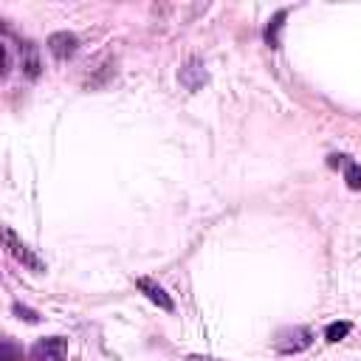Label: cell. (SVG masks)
Segmentation results:
<instances>
[{
	"instance_id": "cell-5",
	"label": "cell",
	"mask_w": 361,
	"mask_h": 361,
	"mask_svg": "<svg viewBox=\"0 0 361 361\" xmlns=\"http://www.w3.org/2000/svg\"><path fill=\"white\" fill-rule=\"evenodd\" d=\"M76 48H79V37H76L73 31H54V34L48 37V51H51L56 59L73 56Z\"/></svg>"
},
{
	"instance_id": "cell-10",
	"label": "cell",
	"mask_w": 361,
	"mask_h": 361,
	"mask_svg": "<svg viewBox=\"0 0 361 361\" xmlns=\"http://www.w3.org/2000/svg\"><path fill=\"white\" fill-rule=\"evenodd\" d=\"M344 180H347L350 189H361V164L347 161L344 164Z\"/></svg>"
},
{
	"instance_id": "cell-2",
	"label": "cell",
	"mask_w": 361,
	"mask_h": 361,
	"mask_svg": "<svg viewBox=\"0 0 361 361\" xmlns=\"http://www.w3.org/2000/svg\"><path fill=\"white\" fill-rule=\"evenodd\" d=\"M68 355V341L62 336H48V338H39L34 347H31V358L34 361H62Z\"/></svg>"
},
{
	"instance_id": "cell-1",
	"label": "cell",
	"mask_w": 361,
	"mask_h": 361,
	"mask_svg": "<svg viewBox=\"0 0 361 361\" xmlns=\"http://www.w3.org/2000/svg\"><path fill=\"white\" fill-rule=\"evenodd\" d=\"M3 237H6V245H8V251H11V257H14L17 262H23V265L31 268V271H45V259H39V257L34 254V248L25 245L11 228H3Z\"/></svg>"
},
{
	"instance_id": "cell-9",
	"label": "cell",
	"mask_w": 361,
	"mask_h": 361,
	"mask_svg": "<svg viewBox=\"0 0 361 361\" xmlns=\"http://www.w3.org/2000/svg\"><path fill=\"white\" fill-rule=\"evenodd\" d=\"M282 20H285V11H276V14H274V20H271V23H268V28H265V39H268V45H271V48H279Z\"/></svg>"
},
{
	"instance_id": "cell-4",
	"label": "cell",
	"mask_w": 361,
	"mask_h": 361,
	"mask_svg": "<svg viewBox=\"0 0 361 361\" xmlns=\"http://www.w3.org/2000/svg\"><path fill=\"white\" fill-rule=\"evenodd\" d=\"M135 288H138V290H141L152 305H158L161 310H166V313H172V310H175L172 296H169V293H166L155 279H149V276H138V279H135Z\"/></svg>"
},
{
	"instance_id": "cell-8",
	"label": "cell",
	"mask_w": 361,
	"mask_h": 361,
	"mask_svg": "<svg viewBox=\"0 0 361 361\" xmlns=\"http://www.w3.org/2000/svg\"><path fill=\"white\" fill-rule=\"evenodd\" d=\"M350 330H353V324H350V322H333V324H327V327H324V338H327L330 344H336V341L347 338V336H350Z\"/></svg>"
},
{
	"instance_id": "cell-7",
	"label": "cell",
	"mask_w": 361,
	"mask_h": 361,
	"mask_svg": "<svg viewBox=\"0 0 361 361\" xmlns=\"http://www.w3.org/2000/svg\"><path fill=\"white\" fill-rule=\"evenodd\" d=\"M180 82H183L189 90H197V87L206 82V71H203L197 62H189V65L180 71Z\"/></svg>"
},
{
	"instance_id": "cell-6",
	"label": "cell",
	"mask_w": 361,
	"mask_h": 361,
	"mask_svg": "<svg viewBox=\"0 0 361 361\" xmlns=\"http://www.w3.org/2000/svg\"><path fill=\"white\" fill-rule=\"evenodd\" d=\"M20 59H23V71H25V76L37 79L42 65H39V54H37L34 42H23V48H20Z\"/></svg>"
},
{
	"instance_id": "cell-3",
	"label": "cell",
	"mask_w": 361,
	"mask_h": 361,
	"mask_svg": "<svg viewBox=\"0 0 361 361\" xmlns=\"http://www.w3.org/2000/svg\"><path fill=\"white\" fill-rule=\"evenodd\" d=\"M310 344H313V333H310L307 327L285 330V333H279V338H276V350L285 353V355H290V353H302V350H307Z\"/></svg>"
},
{
	"instance_id": "cell-11",
	"label": "cell",
	"mask_w": 361,
	"mask_h": 361,
	"mask_svg": "<svg viewBox=\"0 0 361 361\" xmlns=\"http://www.w3.org/2000/svg\"><path fill=\"white\" fill-rule=\"evenodd\" d=\"M14 310L20 313V319H25V322H31V324H37V322H39V316H37L34 310H28V307H23V305H14Z\"/></svg>"
},
{
	"instance_id": "cell-12",
	"label": "cell",
	"mask_w": 361,
	"mask_h": 361,
	"mask_svg": "<svg viewBox=\"0 0 361 361\" xmlns=\"http://www.w3.org/2000/svg\"><path fill=\"white\" fill-rule=\"evenodd\" d=\"M183 361H220V358H212V355H186Z\"/></svg>"
}]
</instances>
